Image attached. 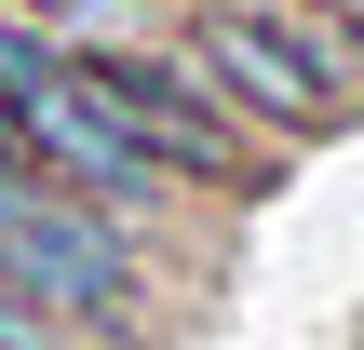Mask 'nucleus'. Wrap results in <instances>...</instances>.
<instances>
[{"label":"nucleus","mask_w":364,"mask_h":350,"mask_svg":"<svg viewBox=\"0 0 364 350\" xmlns=\"http://www.w3.org/2000/svg\"><path fill=\"white\" fill-rule=\"evenodd\" d=\"M176 40L284 162L364 121V0H176Z\"/></svg>","instance_id":"obj_1"},{"label":"nucleus","mask_w":364,"mask_h":350,"mask_svg":"<svg viewBox=\"0 0 364 350\" xmlns=\"http://www.w3.org/2000/svg\"><path fill=\"white\" fill-rule=\"evenodd\" d=\"M68 67L122 108V135H135L189 202H257V189L284 175V148H257V135H243V108L216 94V67H203L176 27H162V40H122V54H68Z\"/></svg>","instance_id":"obj_2"},{"label":"nucleus","mask_w":364,"mask_h":350,"mask_svg":"<svg viewBox=\"0 0 364 350\" xmlns=\"http://www.w3.org/2000/svg\"><path fill=\"white\" fill-rule=\"evenodd\" d=\"M0 135H14V162H27V175H54L68 202L122 216V229H149V243H162L176 216H203V202H189V189H176V175H162L135 135H122V108H108V94H95L68 54H54V67L14 94V121H0Z\"/></svg>","instance_id":"obj_3"},{"label":"nucleus","mask_w":364,"mask_h":350,"mask_svg":"<svg viewBox=\"0 0 364 350\" xmlns=\"http://www.w3.org/2000/svg\"><path fill=\"white\" fill-rule=\"evenodd\" d=\"M41 54H122V40H162L176 0H0Z\"/></svg>","instance_id":"obj_4"},{"label":"nucleus","mask_w":364,"mask_h":350,"mask_svg":"<svg viewBox=\"0 0 364 350\" xmlns=\"http://www.w3.org/2000/svg\"><path fill=\"white\" fill-rule=\"evenodd\" d=\"M41 67H54V54H41V40H27V27H14V13H0V121H14V94H27V81H41ZM0 148H14V135H0Z\"/></svg>","instance_id":"obj_5"}]
</instances>
